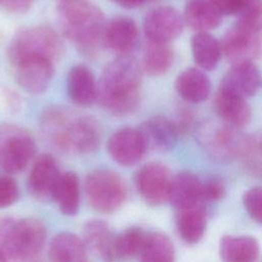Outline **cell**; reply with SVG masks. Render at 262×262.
I'll return each instance as SVG.
<instances>
[{
  "label": "cell",
  "mask_w": 262,
  "mask_h": 262,
  "mask_svg": "<svg viewBox=\"0 0 262 262\" xmlns=\"http://www.w3.org/2000/svg\"><path fill=\"white\" fill-rule=\"evenodd\" d=\"M142 68L131 55H121L103 69L97 83V100L116 116L135 112L140 102Z\"/></svg>",
  "instance_id": "1"
},
{
  "label": "cell",
  "mask_w": 262,
  "mask_h": 262,
  "mask_svg": "<svg viewBox=\"0 0 262 262\" xmlns=\"http://www.w3.org/2000/svg\"><path fill=\"white\" fill-rule=\"evenodd\" d=\"M41 129L57 149L76 155L94 151L100 141L98 122L88 116H74L62 107L52 106L44 112Z\"/></svg>",
  "instance_id": "2"
},
{
  "label": "cell",
  "mask_w": 262,
  "mask_h": 262,
  "mask_svg": "<svg viewBox=\"0 0 262 262\" xmlns=\"http://www.w3.org/2000/svg\"><path fill=\"white\" fill-rule=\"evenodd\" d=\"M57 21L61 33L85 56H95L104 46L106 23L99 7L88 0H60Z\"/></svg>",
  "instance_id": "3"
},
{
  "label": "cell",
  "mask_w": 262,
  "mask_h": 262,
  "mask_svg": "<svg viewBox=\"0 0 262 262\" xmlns=\"http://www.w3.org/2000/svg\"><path fill=\"white\" fill-rule=\"evenodd\" d=\"M46 229L35 218H0V250L7 260L29 262L42 250Z\"/></svg>",
  "instance_id": "4"
},
{
  "label": "cell",
  "mask_w": 262,
  "mask_h": 262,
  "mask_svg": "<svg viewBox=\"0 0 262 262\" xmlns=\"http://www.w3.org/2000/svg\"><path fill=\"white\" fill-rule=\"evenodd\" d=\"M61 53L62 43L58 34L46 26L20 30L12 37L7 48V57L12 66L33 58L54 61Z\"/></svg>",
  "instance_id": "5"
},
{
  "label": "cell",
  "mask_w": 262,
  "mask_h": 262,
  "mask_svg": "<svg viewBox=\"0 0 262 262\" xmlns=\"http://www.w3.org/2000/svg\"><path fill=\"white\" fill-rule=\"evenodd\" d=\"M198 141L212 159L219 162L234 160L250 148L247 138L227 124L204 123L198 131Z\"/></svg>",
  "instance_id": "6"
},
{
  "label": "cell",
  "mask_w": 262,
  "mask_h": 262,
  "mask_svg": "<svg viewBox=\"0 0 262 262\" xmlns=\"http://www.w3.org/2000/svg\"><path fill=\"white\" fill-rule=\"evenodd\" d=\"M89 204L101 213H113L125 202L127 190L123 179L111 170H94L85 179Z\"/></svg>",
  "instance_id": "7"
},
{
  "label": "cell",
  "mask_w": 262,
  "mask_h": 262,
  "mask_svg": "<svg viewBox=\"0 0 262 262\" xmlns=\"http://www.w3.org/2000/svg\"><path fill=\"white\" fill-rule=\"evenodd\" d=\"M36 151L32 135L13 124L0 125V169L7 173L23 171Z\"/></svg>",
  "instance_id": "8"
},
{
  "label": "cell",
  "mask_w": 262,
  "mask_h": 262,
  "mask_svg": "<svg viewBox=\"0 0 262 262\" xmlns=\"http://www.w3.org/2000/svg\"><path fill=\"white\" fill-rule=\"evenodd\" d=\"M173 178L167 166L160 162H149L137 171L135 184L147 204L159 206L170 200Z\"/></svg>",
  "instance_id": "9"
},
{
  "label": "cell",
  "mask_w": 262,
  "mask_h": 262,
  "mask_svg": "<svg viewBox=\"0 0 262 262\" xmlns=\"http://www.w3.org/2000/svg\"><path fill=\"white\" fill-rule=\"evenodd\" d=\"M220 43L222 53L232 63L254 61L262 50L261 33L249 30L236 23L227 30Z\"/></svg>",
  "instance_id": "10"
},
{
  "label": "cell",
  "mask_w": 262,
  "mask_h": 262,
  "mask_svg": "<svg viewBox=\"0 0 262 262\" xmlns=\"http://www.w3.org/2000/svg\"><path fill=\"white\" fill-rule=\"evenodd\" d=\"M183 15L174 7L159 6L144 17L143 31L147 41L169 43L180 36L184 28Z\"/></svg>",
  "instance_id": "11"
},
{
  "label": "cell",
  "mask_w": 262,
  "mask_h": 262,
  "mask_svg": "<svg viewBox=\"0 0 262 262\" xmlns=\"http://www.w3.org/2000/svg\"><path fill=\"white\" fill-rule=\"evenodd\" d=\"M106 148L118 164L133 166L143 158L148 146L139 128L124 127L112 134Z\"/></svg>",
  "instance_id": "12"
},
{
  "label": "cell",
  "mask_w": 262,
  "mask_h": 262,
  "mask_svg": "<svg viewBox=\"0 0 262 262\" xmlns=\"http://www.w3.org/2000/svg\"><path fill=\"white\" fill-rule=\"evenodd\" d=\"M104 46L121 55H131L139 43V30L128 16H116L105 25Z\"/></svg>",
  "instance_id": "13"
},
{
  "label": "cell",
  "mask_w": 262,
  "mask_h": 262,
  "mask_svg": "<svg viewBox=\"0 0 262 262\" xmlns=\"http://www.w3.org/2000/svg\"><path fill=\"white\" fill-rule=\"evenodd\" d=\"M18 85L27 92L39 94L49 85L53 73V61L44 58L23 60L13 66Z\"/></svg>",
  "instance_id": "14"
},
{
  "label": "cell",
  "mask_w": 262,
  "mask_h": 262,
  "mask_svg": "<svg viewBox=\"0 0 262 262\" xmlns=\"http://www.w3.org/2000/svg\"><path fill=\"white\" fill-rule=\"evenodd\" d=\"M60 173L54 158L48 154L39 156L33 164L28 186L30 192L40 201L53 199V192Z\"/></svg>",
  "instance_id": "15"
},
{
  "label": "cell",
  "mask_w": 262,
  "mask_h": 262,
  "mask_svg": "<svg viewBox=\"0 0 262 262\" xmlns=\"http://www.w3.org/2000/svg\"><path fill=\"white\" fill-rule=\"evenodd\" d=\"M213 105L216 115L231 127L243 128L251 122L252 111L246 98L222 86L215 94Z\"/></svg>",
  "instance_id": "16"
},
{
  "label": "cell",
  "mask_w": 262,
  "mask_h": 262,
  "mask_svg": "<svg viewBox=\"0 0 262 262\" xmlns=\"http://www.w3.org/2000/svg\"><path fill=\"white\" fill-rule=\"evenodd\" d=\"M220 86L244 98L251 97L262 87V74L254 61L235 62L223 77Z\"/></svg>",
  "instance_id": "17"
},
{
  "label": "cell",
  "mask_w": 262,
  "mask_h": 262,
  "mask_svg": "<svg viewBox=\"0 0 262 262\" xmlns=\"http://www.w3.org/2000/svg\"><path fill=\"white\" fill-rule=\"evenodd\" d=\"M147 146L157 150L168 151L175 147L179 131L177 125L164 116H155L144 121L139 127Z\"/></svg>",
  "instance_id": "18"
},
{
  "label": "cell",
  "mask_w": 262,
  "mask_h": 262,
  "mask_svg": "<svg viewBox=\"0 0 262 262\" xmlns=\"http://www.w3.org/2000/svg\"><path fill=\"white\" fill-rule=\"evenodd\" d=\"M67 91L70 99L81 106H87L97 99V83L91 71L77 64L71 68L67 77Z\"/></svg>",
  "instance_id": "19"
},
{
  "label": "cell",
  "mask_w": 262,
  "mask_h": 262,
  "mask_svg": "<svg viewBox=\"0 0 262 262\" xmlns=\"http://www.w3.org/2000/svg\"><path fill=\"white\" fill-rule=\"evenodd\" d=\"M83 235L86 246L107 262H113L117 258L116 255V236L110 226L102 220H89L83 229Z\"/></svg>",
  "instance_id": "20"
},
{
  "label": "cell",
  "mask_w": 262,
  "mask_h": 262,
  "mask_svg": "<svg viewBox=\"0 0 262 262\" xmlns=\"http://www.w3.org/2000/svg\"><path fill=\"white\" fill-rule=\"evenodd\" d=\"M175 88L185 101L200 103L210 96L211 81L205 71L189 68L178 75L175 81Z\"/></svg>",
  "instance_id": "21"
},
{
  "label": "cell",
  "mask_w": 262,
  "mask_h": 262,
  "mask_svg": "<svg viewBox=\"0 0 262 262\" xmlns=\"http://www.w3.org/2000/svg\"><path fill=\"white\" fill-rule=\"evenodd\" d=\"M176 226L180 237L187 244L198 243L207 226V214L203 204L176 209Z\"/></svg>",
  "instance_id": "22"
},
{
  "label": "cell",
  "mask_w": 262,
  "mask_h": 262,
  "mask_svg": "<svg viewBox=\"0 0 262 262\" xmlns=\"http://www.w3.org/2000/svg\"><path fill=\"white\" fill-rule=\"evenodd\" d=\"M260 253L257 239L250 235H224L219 254L223 262H256Z\"/></svg>",
  "instance_id": "23"
},
{
  "label": "cell",
  "mask_w": 262,
  "mask_h": 262,
  "mask_svg": "<svg viewBox=\"0 0 262 262\" xmlns=\"http://www.w3.org/2000/svg\"><path fill=\"white\" fill-rule=\"evenodd\" d=\"M184 23L198 32H208L219 27L222 15L212 0H188L183 12Z\"/></svg>",
  "instance_id": "24"
},
{
  "label": "cell",
  "mask_w": 262,
  "mask_h": 262,
  "mask_svg": "<svg viewBox=\"0 0 262 262\" xmlns=\"http://www.w3.org/2000/svg\"><path fill=\"white\" fill-rule=\"evenodd\" d=\"M169 201L176 209L203 204L202 180L189 171L178 173L173 178Z\"/></svg>",
  "instance_id": "25"
},
{
  "label": "cell",
  "mask_w": 262,
  "mask_h": 262,
  "mask_svg": "<svg viewBox=\"0 0 262 262\" xmlns=\"http://www.w3.org/2000/svg\"><path fill=\"white\" fill-rule=\"evenodd\" d=\"M50 262H87L85 244L75 233H57L49 246Z\"/></svg>",
  "instance_id": "26"
},
{
  "label": "cell",
  "mask_w": 262,
  "mask_h": 262,
  "mask_svg": "<svg viewBox=\"0 0 262 262\" xmlns=\"http://www.w3.org/2000/svg\"><path fill=\"white\" fill-rule=\"evenodd\" d=\"M192 56L200 69L213 71L221 57V43L208 32H198L191 39Z\"/></svg>",
  "instance_id": "27"
},
{
  "label": "cell",
  "mask_w": 262,
  "mask_h": 262,
  "mask_svg": "<svg viewBox=\"0 0 262 262\" xmlns=\"http://www.w3.org/2000/svg\"><path fill=\"white\" fill-rule=\"evenodd\" d=\"M174 61V51L169 43L147 41L144 46L141 68L149 76L158 77L166 74Z\"/></svg>",
  "instance_id": "28"
},
{
  "label": "cell",
  "mask_w": 262,
  "mask_h": 262,
  "mask_svg": "<svg viewBox=\"0 0 262 262\" xmlns=\"http://www.w3.org/2000/svg\"><path fill=\"white\" fill-rule=\"evenodd\" d=\"M53 199L59 210L66 215H75L79 210L80 187L79 179L74 172L60 173L56 182Z\"/></svg>",
  "instance_id": "29"
},
{
  "label": "cell",
  "mask_w": 262,
  "mask_h": 262,
  "mask_svg": "<svg viewBox=\"0 0 262 262\" xmlns=\"http://www.w3.org/2000/svg\"><path fill=\"white\" fill-rule=\"evenodd\" d=\"M174 246L168 235L152 232L146 236L140 253L141 262H174Z\"/></svg>",
  "instance_id": "30"
},
{
  "label": "cell",
  "mask_w": 262,
  "mask_h": 262,
  "mask_svg": "<svg viewBox=\"0 0 262 262\" xmlns=\"http://www.w3.org/2000/svg\"><path fill=\"white\" fill-rule=\"evenodd\" d=\"M146 234L137 227H130L116 236L117 258H132L140 254L146 241Z\"/></svg>",
  "instance_id": "31"
},
{
  "label": "cell",
  "mask_w": 262,
  "mask_h": 262,
  "mask_svg": "<svg viewBox=\"0 0 262 262\" xmlns=\"http://www.w3.org/2000/svg\"><path fill=\"white\" fill-rule=\"evenodd\" d=\"M236 24L257 33H262V0H247Z\"/></svg>",
  "instance_id": "32"
},
{
  "label": "cell",
  "mask_w": 262,
  "mask_h": 262,
  "mask_svg": "<svg viewBox=\"0 0 262 262\" xmlns=\"http://www.w3.org/2000/svg\"><path fill=\"white\" fill-rule=\"evenodd\" d=\"M243 204L249 216L262 225V187L256 186L245 191Z\"/></svg>",
  "instance_id": "33"
},
{
  "label": "cell",
  "mask_w": 262,
  "mask_h": 262,
  "mask_svg": "<svg viewBox=\"0 0 262 262\" xmlns=\"http://www.w3.org/2000/svg\"><path fill=\"white\" fill-rule=\"evenodd\" d=\"M18 187L16 182L8 176L0 175V208H6L16 202Z\"/></svg>",
  "instance_id": "34"
},
{
  "label": "cell",
  "mask_w": 262,
  "mask_h": 262,
  "mask_svg": "<svg viewBox=\"0 0 262 262\" xmlns=\"http://www.w3.org/2000/svg\"><path fill=\"white\" fill-rule=\"evenodd\" d=\"M225 193V186L219 179L210 178L202 181V200L204 202H214L220 200Z\"/></svg>",
  "instance_id": "35"
},
{
  "label": "cell",
  "mask_w": 262,
  "mask_h": 262,
  "mask_svg": "<svg viewBox=\"0 0 262 262\" xmlns=\"http://www.w3.org/2000/svg\"><path fill=\"white\" fill-rule=\"evenodd\" d=\"M213 4L223 15H238L244 9L247 0H212Z\"/></svg>",
  "instance_id": "36"
},
{
  "label": "cell",
  "mask_w": 262,
  "mask_h": 262,
  "mask_svg": "<svg viewBox=\"0 0 262 262\" xmlns=\"http://www.w3.org/2000/svg\"><path fill=\"white\" fill-rule=\"evenodd\" d=\"M34 0H0V7L13 13H24L30 9Z\"/></svg>",
  "instance_id": "37"
},
{
  "label": "cell",
  "mask_w": 262,
  "mask_h": 262,
  "mask_svg": "<svg viewBox=\"0 0 262 262\" xmlns=\"http://www.w3.org/2000/svg\"><path fill=\"white\" fill-rule=\"evenodd\" d=\"M112 1L124 8H135V7L141 6L146 0H112Z\"/></svg>",
  "instance_id": "38"
},
{
  "label": "cell",
  "mask_w": 262,
  "mask_h": 262,
  "mask_svg": "<svg viewBox=\"0 0 262 262\" xmlns=\"http://www.w3.org/2000/svg\"><path fill=\"white\" fill-rule=\"evenodd\" d=\"M0 262H7L6 257L4 256V254L2 253V251L0 250Z\"/></svg>",
  "instance_id": "39"
}]
</instances>
